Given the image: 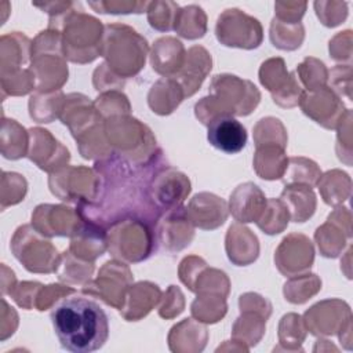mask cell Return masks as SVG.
Segmentation results:
<instances>
[{
  "label": "cell",
  "instance_id": "obj_1",
  "mask_svg": "<svg viewBox=\"0 0 353 353\" xmlns=\"http://www.w3.org/2000/svg\"><path fill=\"white\" fill-rule=\"evenodd\" d=\"M51 321L61 346L68 352H95L109 336V319L105 310L97 301L76 291L55 302Z\"/></svg>",
  "mask_w": 353,
  "mask_h": 353
},
{
  "label": "cell",
  "instance_id": "obj_2",
  "mask_svg": "<svg viewBox=\"0 0 353 353\" xmlns=\"http://www.w3.org/2000/svg\"><path fill=\"white\" fill-rule=\"evenodd\" d=\"M63 25V52L73 62H90L101 54L102 25L85 14H69Z\"/></svg>",
  "mask_w": 353,
  "mask_h": 353
},
{
  "label": "cell",
  "instance_id": "obj_3",
  "mask_svg": "<svg viewBox=\"0 0 353 353\" xmlns=\"http://www.w3.org/2000/svg\"><path fill=\"white\" fill-rule=\"evenodd\" d=\"M152 186L153 188H148L149 199L153 200L154 208L165 211L181 207V203L190 192L188 176L171 167L159 171Z\"/></svg>",
  "mask_w": 353,
  "mask_h": 353
},
{
  "label": "cell",
  "instance_id": "obj_4",
  "mask_svg": "<svg viewBox=\"0 0 353 353\" xmlns=\"http://www.w3.org/2000/svg\"><path fill=\"white\" fill-rule=\"evenodd\" d=\"M207 139L215 149L236 154L245 148L247 130L233 116H219L207 124Z\"/></svg>",
  "mask_w": 353,
  "mask_h": 353
},
{
  "label": "cell",
  "instance_id": "obj_5",
  "mask_svg": "<svg viewBox=\"0 0 353 353\" xmlns=\"http://www.w3.org/2000/svg\"><path fill=\"white\" fill-rule=\"evenodd\" d=\"M186 214L194 226L200 229H215L226 221L228 208L221 197L212 193H200L190 200Z\"/></svg>",
  "mask_w": 353,
  "mask_h": 353
},
{
  "label": "cell",
  "instance_id": "obj_6",
  "mask_svg": "<svg viewBox=\"0 0 353 353\" xmlns=\"http://www.w3.org/2000/svg\"><path fill=\"white\" fill-rule=\"evenodd\" d=\"M265 205L263 193L251 182L237 186L230 196V211L237 222H256Z\"/></svg>",
  "mask_w": 353,
  "mask_h": 353
},
{
  "label": "cell",
  "instance_id": "obj_7",
  "mask_svg": "<svg viewBox=\"0 0 353 353\" xmlns=\"http://www.w3.org/2000/svg\"><path fill=\"white\" fill-rule=\"evenodd\" d=\"M185 58V50L179 40L161 37L153 46L150 62L157 73L170 74L172 77L183 66Z\"/></svg>",
  "mask_w": 353,
  "mask_h": 353
},
{
  "label": "cell",
  "instance_id": "obj_8",
  "mask_svg": "<svg viewBox=\"0 0 353 353\" xmlns=\"http://www.w3.org/2000/svg\"><path fill=\"white\" fill-rule=\"evenodd\" d=\"M255 170L263 179L281 178L287 168V159L284 156V148L274 145H263L256 148L255 153Z\"/></svg>",
  "mask_w": 353,
  "mask_h": 353
},
{
  "label": "cell",
  "instance_id": "obj_9",
  "mask_svg": "<svg viewBox=\"0 0 353 353\" xmlns=\"http://www.w3.org/2000/svg\"><path fill=\"white\" fill-rule=\"evenodd\" d=\"M291 73L285 72L284 69V61L281 58H273L268 59L262 63L259 70V80L261 83L272 92L276 94L281 88L287 85L290 81Z\"/></svg>",
  "mask_w": 353,
  "mask_h": 353
},
{
  "label": "cell",
  "instance_id": "obj_10",
  "mask_svg": "<svg viewBox=\"0 0 353 353\" xmlns=\"http://www.w3.org/2000/svg\"><path fill=\"white\" fill-rule=\"evenodd\" d=\"M290 163H291V170L285 172V178L288 176L290 181L306 182L307 186H310L316 182V179L320 175L316 164L307 159L292 157L290 159Z\"/></svg>",
  "mask_w": 353,
  "mask_h": 353
},
{
  "label": "cell",
  "instance_id": "obj_11",
  "mask_svg": "<svg viewBox=\"0 0 353 353\" xmlns=\"http://www.w3.org/2000/svg\"><path fill=\"white\" fill-rule=\"evenodd\" d=\"M41 284L40 283H21L18 284V287L15 288L18 292L12 291L10 295L14 298V301L25 307V309H30L32 305H33V295L36 291L41 290Z\"/></svg>",
  "mask_w": 353,
  "mask_h": 353
},
{
  "label": "cell",
  "instance_id": "obj_12",
  "mask_svg": "<svg viewBox=\"0 0 353 353\" xmlns=\"http://www.w3.org/2000/svg\"><path fill=\"white\" fill-rule=\"evenodd\" d=\"M171 287V294H172V301L168 303V302H164L159 310L160 316L161 317H174V316H178L181 312H182V307H183V295L182 292L179 291V288H176L175 285H170Z\"/></svg>",
  "mask_w": 353,
  "mask_h": 353
}]
</instances>
